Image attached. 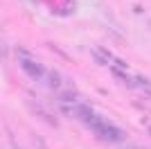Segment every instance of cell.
I'll return each mask as SVG.
<instances>
[{
	"instance_id": "6da1fadb",
	"label": "cell",
	"mask_w": 151,
	"mask_h": 149,
	"mask_svg": "<svg viewBox=\"0 0 151 149\" xmlns=\"http://www.w3.org/2000/svg\"><path fill=\"white\" fill-rule=\"evenodd\" d=\"M88 127L101 138V140H108V142H120L122 138H124V131L117 129L115 124H111L108 120L99 118V115H93L90 122H88Z\"/></svg>"
},
{
	"instance_id": "7a4b0ae2",
	"label": "cell",
	"mask_w": 151,
	"mask_h": 149,
	"mask_svg": "<svg viewBox=\"0 0 151 149\" xmlns=\"http://www.w3.org/2000/svg\"><path fill=\"white\" fill-rule=\"evenodd\" d=\"M20 68H23V72H25L29 79H34V81H41L45 77V68L38 61L29 59V56H23V54H20Z\"/></svg>"
},
{
	"instance_id": "3957f363",
	"label": "cell",
	"mask_w": 151,
	"mask_h": 149,
	"mask_svg": "<svg viewBox=\"0 0 151 149\" xmlns=\"http://www.w3.org/2000/svg\"><path fill=\"white\" fill-rule=\"evenodd\" d=\"M50 86L52 88H61V77L57 72H50Z\"/></svg>"
}]
</instances>
